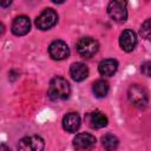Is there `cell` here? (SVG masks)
Wrapping results in <instances>:
<instances>
[{
	"instance_id": "obj_1",
	"label": "cell",
	"mask_w": 151,
	"mask_h": 151,
	"mask_svg": "<svg viewBox=\"0 0 151 151\" xmlns=\"http://www.w3.org/2000/svg\"><path fill=\"white\" fill-rule=\"evenodd\" d=\"M71 94V86L63 77H54L48 85L47 96L51 100H65Z\"/></svg>"
},
{
	"instance_id": "obj_2",
	"label": "cell",
	"mask_w": 151,
	"mask_h": 151,
	"mask_svg": "<svg viewBox=\"0 0 151 151\" xmlns=\"http://www.w3.org/2000/svg\"><path fill=\"white\" fill-rule=\"evenodd\" d=\"M127 97L130 103L138 109H145L147 106V103H149L147 90L139 84H133L129 87Z\"/></svg>"
},
{
	"instance_id": "obj_3",
	"label": "cell",
	"mask_w": 151,
	"mask_h": 151,
	"mask_svg": "<svg viewBox=\"0 0 151 151\" xmlns=\"http://www.w3.org/2000/svg\"><path fill=\"white\" fill-rule=\"evenodd\" d=\"M107 14L117 22H124L127 19V1L111 0L107 5Z\"/></svg>"
},
{
	"instance_id": "obj_4",
	"label": "cell",
	"mask_w": 151,
	"mask_h": 151,
	"mask_svg": "<svg viewBox=\"0 0 151 151\" xmlns=\"http://www.w3.org/2000/svg\"><path fill=\"white\" fill-rule=\"evenodd\" d=\"M98 50H99V42L91 37H84L79 39L77 42V51L84 58L93 57L98 52Z\"/></svg>"
},
{
	"instance_id": "obj_5",
	"label": "cell",
	"mask_w": 151,
	"mask_h": 151,
	"mask_svg": "<svg viewBox=\"0 0 151 151\" xmlns=\"http://www.w3.org/2000/svg\"><path fill=\"white\" fill-rule=\"evenodd\" d=\"M58 21V14L54 9L52 8H46L44 9L38 18L35 19V25L41 31H47L50 28H52Z\"/></svg>"
},
{
	"instance_id": "obj_6",
	"label": "cell",
	"mask_w": 151,
	"mask_h": 151,
	"mask_svg": "<svg viewBox=\"0 0 151 151\" xmlns=\"http://www.w3.org/2000/svg\"><path fill=\"white\" fill-rule=\"evenodd\" d=\"M45 142L40 136L33 134L28 137H24L19 140L18 149L22 151H40L44 150Z\"/></svg>"
},
{
	"instance_id": "obj_7",
	"label": "cell",
	"mask_w": 151,
	"mask_h": 151,
	"mask_svg": "<svg viewBox=\"0 0 151 151\" xmlns=\"http://www.w3.org/2000/svg\"><path fill=\"white\" fill-rule=\"evenodd\" d=\"M48 53L54 60H64L70 55V47L63 40H54L48 46Z\"/></svg>"
},
{
	"instance_id": "obj_8",
	"label": "cell",
	"mask_w": 151,
	"mask_h": 151,
	"mask_svg": "<svg viewBox=\"0 0 151 151\" xmlns=\"http://www.w3.org/2000/svg\"><path fill=\"white\" fill-rule=\"evenodd\" d=\"M29 29H31V21L26 15H19L12 22V32L14 35L18 37L25 35L29 32Z\"/></svg>"
},
{
	"instance_id": "obj_9",
	"label": "cell",
	"mask_w": 151,
	"mask_h": 151,
	"mask_svg": "<svg viewBox=\"0 0 151 151\" xmlns=\"http://www.w3.org/2000/svg\"><path fill=\"white\" fill-rule=\"evenodd\" d=\"M96 137L91 133H78L73 139V146L77 150H88L96 145Z\"/></svg>"
},
{
	"instance_id": "obj_10",
	"label": "cell",
	"mask_w": 151,
	"mask_h": 151,
	"mask_svg": "<svg viewBox=\"0 0 151 151\" xmlns=\"http://www.w3.org/2000/svg\"><path fill=\"white\" fill-rule=\"evenodd\" d=\"M119 45L122 47V50H124L125 52H131L134 50L136 45H137V37L136 33L132 29H125L120 33L119 37Z\"/></svg>"
},
{
	"instance_id": "obj_11",
	"label": "cell",
	"mask_w": 151,
	"mask_h": 151,
	"mask_svg": "<svg viewBox=\"0 0 151 151\" xmlns=\"http://www.w3.org/2000/svg\"><path fill=\"white\" fill-rule=\"evenodd\" d=\"M80 116L77 112H68L63 118V127L67 132H76L80 127Z\"/></svg>"
},
{
	"instance_id": "obj_12",
	"label": "cell",
	"mask_w": 151,
	"mask_h": 151,
	"mask_svg": "<svg viewBox=\"0 0 151 151\" xmlns=\"http://www.w3.org/2000/svg\"><path fill=\"white\" fill-rule=\"evenodd\" d=\"M118 70V61L116 59H104L98 65V71L101 76L105 77H112Z\"/></svg>"
},
{
	"instance_id": "obj_13",
	"label": "cell",
	"mask_w": 151,
	"mask_h": 151,
	"mask_svg": "<svg viewBox=\"0 0 151 151\" xmlns=\"http://www.w3.org/2000/svg\"><path fill=\"white\" fill-rule=\"evenodd\" d=\"M70 74L74 81H83L88 76V68L85 64L80 61L73 63L70 67Z\"/></svg>"
},
{
	"instance_id": "obj_14",
	"label": "cell",
	"mask_w": 151,
	"mask_h": 151,
	"mask_svg": "<svg viewBox=\"0 0 151 151\" xmlns=\"http://www.w3.org/2000/svg\"><path fill=\"white\" fill-rule=\"evenodd\" d=\"M88 120H90V124L92 127L94 129H101V127H105L109 123L107 120V117L100 112V111H94V112H91L90 116H88Z\"/></svg>"
},
{
	"instance_id": "obj_15",
	"label": "cell",
	"mask_w": 151,
	"mask_h": 151,
	"mask_svg": "<svg viewBox=\"0 0 151 151\" xmlns=\"http://www.w3.org/2000/svg\"><path fill=\"white\" fill-rule=\"evenodd\" d=\"M109 90H110L109 83L106 80H104V79H98L92 85V91H93V93H94V96L97 98L106 97L107 93H109Z\"/></svg>"
},
{
	"instance_id": "obj_16",
	"label": "cell",
	"mask_w": 151,
	"mask_h": 151,
	"mask_svg": "<svg viewBox=\"0 0 151 151\" xmlns=\"http://www.w3.org/2000/svg\"><path fill=\"white\" fill-rule=\"evenodd\" d=\"M101 144H103V146H104L105 150L111 151V150L117 149V146H118V144H119V140H118V138H117L114 134L107 133V134L103 136V138H101Z\"/></svg>"
},
{
	"instance_id": "obj_17",
	"label": "cell",
	"mask_w": 151,
	"mask_h": 151,
	"mask_svg": "<svg viewBox=\"0 0 151 151\" xmlns=\"http://www.w3.org/2000/svg\"><path fill=\"white\" fill-rule=\"evenodd\" d=\"M150 33H151V28H150V19H146L140 27V34L143 38L145 39H150Z\"/></svg>"
},
{
	"instance_id": "obj_18",
	"label": "cell",
	"mask_w": 151,
	"mask_h": 151,
	"mask_svg": "<svg viewBox=\"0 0 151 151\" xmlns=\"http://www.w3.org/2000/svg\"><path fill=\"white\" fill-rule=\"evenodd\" d=\"M150 68H151V63L150 61H146V63H144L143 65H142V67H140V70H142V73L143 74H145L146 77H150Z\"/></svg>"
},
{
	"instance_id": "obj_19",
	"label": "cell",
	"mask_w": 151,
	"mask_h": 151,
	"mask_svg": "<svg viewBox=\"0 0 151 151\" xmlns=\"http://www.w3.org/2000/svg\"><path fill=\"white\" fill-rule=\"evenodd\" d=\"M13 0H0V7H8Z\"/></svg>"
},
{
	"instance_id": "obj_20",
	"label": "cell",
	"mask_w": 151,
	"mask_h": 151,
	"mask_svg": "<svg viewBox=\"0 0 151 151\" xmlns=\"http://www.w3.org/2000/svg\"><path fill=\"white\" fill-rule=\"evenodd\" d=\"M4 33H5V26H4V24L0 21V35L4 34Z\"/></svg>"
},
{
	"instance_id": "obj_21",
	"label": "cell",
	"mask_w": 151,
	"mask_h": 151,
	"mask_svg": "<svg viewBox=\"0 0 151 151\" xmlns=\"http://www.w3.org/2000/svg\"><path fill=\"white\" fill-rule=\"evenodd\" d=\"M0 150H11V149H9V146H7V145H4V144H1V145H0Z\"/></svg>"
},
{
	"instance_id": "obj_22",
	"label": "cell",
	"mask_w": 151,
	"mask_h": 151,
	"mask_svg": "<svg viewBox=\"0 0 151 151\" xmlns=\"http://www.w3.org/2000/svg\"><path fill=\"white\" fill-rule=\"evenodd\" d=\"M52 1H53L54 4H63L65 0H52Z\"/></svg>"
}]
</instances>
